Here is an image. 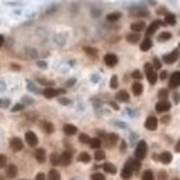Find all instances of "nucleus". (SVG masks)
<instances>
[{
  "label": "nucleus",
  "mask_w": 180,
  "mask_h": 180,
  "mask_svg": "<svg viewBox=\"0 0 180 180\" xmlns=\"http://www.w3.org/2000/svg\"><path fill=\"white\" fill-rule=\"evenodd\" d=\"M121 18V12H111V14L107 15V21L108 22H115Z\"/></svg>",
  "instance_id": "obj_29"
},
{
  "label": "nucleus",
  "mask_w": 180,
  "mask_h": 180,
  "mask_svg": "<svg viewBox=\"0 0 180 180\" xmlns=\"http://www.w3.org/2000/svg\"><path fill=\"white\" fill-rule=\"evenodd\" d=\"M25 140H27L28 146H31V147H35L38 144V136L33 132H27V133H25Z\"/></svg>",
  "instance_id": "obj_10"
},
{
  "label": "nucleus",
  "mask_w": 180,
  "mask_h": 180,
  "mask_svg": "<svg viewBox=\"0 0 180 180\" xmlns=\"http://www.w3.org/2000/svg\"><path fill=\"white\" fill-rule=\"evenodd\" d=\"M76 132H78V129H76V126H73V125H64V133L68 134V136H73V134H76Z\"/></svg>",
  "instance_id": "obj_22"
},
{
  "label": "nucleus",
  "mask_w": 180,
  "mask_h": 180,
  "mask_svg": "<svg viewBox=\"0 0 180 180\" xmlns=\"http://www.w3.org/2000/svg\"><path fill=\"white\" fill-rule=\"evenodd\" d=\"M61 176H60V172L56 169H51L49 172V180H60Z\"/></svg>",
  "instance_id": "obj_30"
},
{
  "label": "nucleus",
  "mask_w": 180,
  "mask_h": 180,
  "mask_svg": "<svg viewBox=\"0 0 180 180\" xmlns=\"http://www.w3.org/2000/svg\"><path fill=\"white\" fill-rule=\"evenodd\" d=\"M179 49H180V43H179Z\"/></svg>",
  "instance_id": "obj_55"
},
{
  "label": "nucleus",
  "mask_w": 180,
  "mask_h": 180,
  "mask_svg": "<svg viewBox=\"0 0 180 180\" xmlns=\"http://www.w3.org/2000/svg\"><path fill=\"white\" fill-rule=\"evenodd\" d=\"M144 69H146V75H147V79H148V82L151 83V85H155L157 80H158V75H157V72L154 71L152 64H148V62H147L146 65H144Z\"/></svg>",
  "instance_id": "obj_1"
},
{
  "label": "nucleus",
  "mask_w": 180,
  "mask_h": 180,
  "mask_svg": "<svg viewBox=\"0 0 180 180\" xmlns=\"http://www.w3.org/2000/svg\"><path fill=\"white\" fill-rule=\"evenodd\" d=\"M126 39L129 43L132 44H136V43H139V40H140V35L137 33V32H133V33H129L126 36Z\"/></svg>",
  "instance_id": "obj_24"
},
{
  "label": "nucleus",
  "mask_w": 180,
  "mask_h": 180,
  "mask_svg": "<svg viewBox=\"0 0 180 180\" xmlns=\"http://www.w3.org/2000/svg\"><path fill=\"white\" fill-rule=\"evenodd\" d=\"M92 180H105V176L102 173H93Z\"/></svg>",
  "instance_id": "obj_41"
},
{
  "label": "nucleus",
  "mask_w": 180,
  "mask_h": 180,
  "mask_svg": "<svg viewBox=\"0 0 180 180\" xmlns=\"http://www.w3.org/2000/svg\"><path fill=\"white\" fill-rule=\"evenodd\" d=\"M159 159L162 163H170L172 162V154L168 152V151H165V152H162L159 155Z\"/></svg>",
  "instance_id": "obj_26"
},
{
  "label": "nucleus",
  "mask_w": 180,
  "mask_h": 180,
  "mask_svg": "<svg viewBox=\"0 0 180 180\" xmlns=\"http://www.w3.org/2000/svg\"><path fill=\"white\" fill-rule=\"evenodd\" d=\"M111 88H112V89H117V88H118V78H117L115 75L111 78Z\"/></svg>",
  "instance_id": "obj_42"
},
{
  "label": "nucleus",
  "mask_w": 180,
  "mask_h": 180,
  "mask_svg": "<svg viewBox=\"0 0 180 180\" xmlns=\"http://www.w3.org/2000/svg\"><path fill=\"white\" fill-rule=\"evenodd\" d=\"M102 169H104V172L111 173V175H115V173H117V168H115V165H112L111 162H105L104 165H102Z\"/></svg>",
  "instance_id": "obj_25"
},
{
  "label": "nucleus",
  "mask_w": 180,
  "mask_h": 180,
  "mask_svg": "<svg viewBox=\"0 0 180 180\" xmlns=\"http://www.w3.org/2000/svg\"><path fill=\"white\" fill-rule=\"evenodd\" d=\"M58 101H60V104H64V105H69L71 104V100H68V98H64V97L58 98Z\"/></svg>",
  "instance_id": "obj_44"
},
{
  "label": "nucleus",
  "mask_w": 180,
  "mask_h": 180,
  "mask_svg": "<svg viewBox=\"0 0 180 180\" xmlns=\"http://www.w3.org/2000/svg\"><path fill=\"white\" fill-rule=\"evenodd\" d=\"M104 62H105V65H108V67H115L118 64V57L112 53H108V54H105V57H104Z\"/></svg>",
  "instance_id": "obj_9"
},
{
  "label": "nucleus",
  "mask_w": 180,
  "mask_h": 180,
  "mask_svg": "<svg viewBox=\"0 0 180 180\" xmlns=\"http://www.w3.org/2000/svg\"><path fill=\"white\" fill-rule=\"evenodd\" d=\"M151 46H152V42H151V39H150L148 36H147L146 39L140 43V50L141 51H148L151 49Z\"/></svg>",
  "instance_id": "obj_20"
},
{
  "label": "nucleus",
  "mask_w": 180,
  "mask_h": 180,
  "mask_svg": "<svg viewBox=\"0 0 180 180\" xmlns=\"http://www.w3.org/2000/svg\"><path fill=\"white\" fill-rule=\"evenodd\" d=\"M143 180H154V173H152V170H150V169L144 170V173H143Z\"/></svg>",
  "instance_id": "obj_34"
},
{
  "label": "nucleus",
  "mask_w": 180,
  "mask_h": 180,
  "mask_svg": "<svg viewBox=\"0 0 180 180\" xmlns=\"http://www.w3.org/2000/svg\"><path fill=\"white\" fill-rule=\"evenodd\" d=\"M35 158H36L38 162L43 163L44 161H46V151H44L43 148H38L36 151H35Z\"/></svg>",
  "instance_id": "obj_17"
},
{
  "label": "nucleus",
  "mask_w": 180,
  "mask_h": 180,
  "mask_svg": "<svg viewBox=\"0 0 180 180\" xmlns=\"http://www.w3.org/2000/svg\"><path fill=\"white\" fill-rule=\"evenodd\" d=\"M6 162H7V158H6V155H3V154H0V169L4 168Z\"/></svg>",
  "instance_id": "obj_43"
},
{
  "label": "nucleus",
  "mask_w": 180,
  "mask_h": 180,
  "mask_svg": "<svg viewBox=\"0 0 180 180\" xmlns=\"http://www.w3.org/2000/svg\"><path fill=\"white\" fill-rule=\"evenodd\" d=\"M129 15H130V17H133V18L148 17L150 11L147 10V8H144V7H139V6H136V7H132L129 10Z\"/></svg>",
  "instance_id": "obj_2"
},
{
  "label": "nucleus",
  "mask_w": 180,
  "mask_h": 180,
  "mask_svg": "<svg viewBox=\"0 0 180 180\" xmlns=\"http://www.w3.org/2000/svg\"><path fill=\"white\" fill-rule=\"evenodd\" d=\"M130 29L133 31V32L140 33L141 31L146 29V24H144V21H136V22H133V24L130 25Z\"/></svg>",
  "instance_id": "obj_15"
},
{
  "label": "nucleus",
  "mask_w": 180,
  "mask_h": 180,
  "mask_svg": "<svg viewBox=\"0 0 180 180\" xmlns=\"http://www.w3.org/2000/svg\"><path fill=\"white\" fill-rule=\"evenodd\" d=\"M22 108H24V105H22V104H18V105H15V107L14 108H12V111H21L22 110Z\"/></svg>",
  "instance_id": "obj_49"
},
{
  "label": "nucleus",
  "mask_w": 180,
  "mask_h": 180,
  "mask_svg": "<svg viewBox=\"0 0 180 180\" xmlns=\"http://www.w3.org/2000/svg\"><path fill=\"white\" fill-rule=\"evenodd\" d=\"M61 93H64L62 89H53V88H46L43 90V96L46 98H53V97H57L58 94H61Z\"/></svg>",
  "instance_id": "obj_4"
},
{
  "label": "nucleus",
  "mask_w": 180,
  "mask_h": 180,
  "mask_svg": "<svg viewBox=\"0 0 180 180\" xmlns=\"http://www.w3.org/2000/svg\"><path fill=\"white\" fill-rule=\"evenodd\" d=\"M130 165H132V169L133 170H139L140 169V159H129Z\"/></svg>",
  "instance_id": "obj_35"
},
{
  "label": "nucleus",
  "mask_w": 180,
  "mask_h": 180,
  "mask_svg": "<svg viewBox=\"0 0 180 180\" xmlns=\"http://www.w3.org/2000/svg\"><path fill=\"white\" fill-rule=\"evenodd\" d=\"M105 141H107V146L108 147H114L115 144L118 143V134H115V133L107 134V139H105Z\"/></svg>",
  "instance_id": "obj_18"
},
{
  "label": "nucleus",
  "mask_w": 180,
  "mask_h": 180,
  "mask_svg": "<svg viewBox=\"0 0 180 180\" xmlns=\"http://www.w3.org/2000/svg\"><path fill=\"white\" fill-rule=\"evenodd\" d=\"M10 147L12 151H21L24 148V143H22V140L18 139V137H12L10 140Z\"/></svg>",
  "instance_id": "obj_8"
},
{
  "label": "nucleus",
  "mask_w": 180,
  "mask_h": 180,
  "mask_svg": "<svg viewBox=\"0 0 180 180\" xmlns=\"http://www.w3.org/2000/svg\"><path fill=\"white\" fill-rule=\"evenodd\" d=\"M170 38H172V33H170V32H162V33L158 36V40L159 42H166V40H169Z\"/></svg>",
  "instance_id": "obj_32"
},
{
  "label": "nucleus",
  "mask_w": 180,
  "mask_h": 180,
  "mask_svg": "<svg viewBox=\"0 0 180 180\" xmlns=\"http://www.w3.org/2000/svg\"><path fill=\"white\" fill-rule=\"evenodd\" d=\"M169 86L173 89L180 86V71H176V72L172 73V76L169 79Z\"/></svg>",
  "instance_id": "obj_7"
},
{
  "label": "nucleus",
  "mask_w": 180,
  "mask_h": 180,
  "mask_svg": "<svg viewBox=\"0 0 180 180\" xmlns=\"http://www.w3.org/2000/svg\"><path fill=\"white\" fill-rule=\"evenodd\" d=\"M132 92H133L134 96H140L141 93H143V85H141L140 82H134L133 85H132Z\"/></svg>",
  "instance_id": "obj_21"
},
{
  "label": "nucleus",
  "mask_w": 180,
  "mask_h": 180,
  "mask_svg": "<svg viewBox=\"0 0 180 180\" xmlns=\"http://www.w3.org/2000/svg\"><path fill=\"white\" fill-rule=\"evenodd\" d=\"M155 110H157V112H159V114L168 112L170 110V102L168 100H161L158 104L155 105Z\"/></svg>",
  "instance_id": "obj_5"
},
{
  "label": "nucleus",
  "mask_w": 180,
  "mask_h": 180,
  "mask_svg": "<svg viewBox=\"0 0 180 180\" xmlns=\"http://www.w3.org/2000/svg\"><path fill=\"white\" fill-rule=\"evenodd\" d=\"M173 101H175V102L180 101V94H179V93H173Z\"/></svg>",
  "instance_id": "obj_48"
},
{
  "label": "nucleus",
  "mask_w": 180,
  "mask_h": 180,
  "mask_svg": "<svg viewBox=\"0 0 180 180\" xmlns=\"http://www.w3.org/2000/svg\"><path fill=\"white\" fill-rule=\"evenodd\" d=\"M73 82H75V80H73V79H72V80H68V83H67V86H72V85H73Z\"/></svg>",
  "instance_id": "obj_53"
},
{
  "label": "nucleus",
  "mask_w": 180,
  "mask_h": 180,
  "mask_svg": "<svg viewBox=\"0 0 180 180\" xmlns=\"http://www.w3.org/2000/svg\"><path fill=\"white\" fill-rule=\"evenodd\" d=\"M166 78H168V72H166V71H162V72H161V75H159V79L165 80Z\"/></svg>",
  "instance_id": "obj_46"
},
{
  "label": "nucleus",
  "mask_w": 180,
  "mask_h": 180,
  "mask_svg": "<svg viewBox=\"0 0 180 180\" xmlns=\"http://www.w3.org/2000/svg\"><path fill=\"white\" fill-rule=\"evenodd\" d=\"M132 76H133L134 79H137V80H139V79H141V72H140V71H133V73H132Z\"/></svg>",
  "instance_id": "obj_45"
},
{
  "label": "nucleus",
  "mask_w": 180,
  "mask_h": 180,
  "mask_svg": "<svg viewBox=\"0 0 180 180\" xmlns=\"http://www.w3.org/2000/svg\"><path fill=\"white\" fill-rule=\"evenodd\" d=\"M90 147H92V148H94V150H98L101 147V140L98 139V137H94V139H92L90 140Z\"/></svg>",
  "instance_id": "obj_27"
},
{
  "label": "nucleus",
  "mask_w": 180,
  "mask_h": 180,
  "mask_svg": "<svg viewBox=\"0 0 180 180\" xmlns=\"http://www.w3.org/2000/svg\"><path fill=\"white\" fill-rule=\"evenodd\" d=\"M111 105H112V107H114V108H115V110H118V105H117V104H115V102H111Z\"/></svg>",
  "instance_id": "obj_54"
},
{
  "label": "nucleus",
  "mask_w": 180,
  "mask_h": 180,
  "mask_svg": "<svg viewBox=\"0 0 180 180\" xmlns=\"http://www.w3.org/2000/svg\"><path fill=\"white\" fill-rule=\"evenodd\" d=\"M168 94H169L168 89H161L159 92H158V97L161 98V100H166V97H168Z\"/></svg>",
  "instance_id": "obj_39"
},
{
  "label": "nucleus",
  "mask_w": 180,
  "mask_h": 180,
  "mask_svg": "<svg viewBox=\"0 0 180 180\" xmlns=\"http://www.w3.org/2000/svg\"><path fill=\"white\" fill-rule=\"evenodd\" d=\"M94 158H96V161H102L105 158V152L102 150H97L94 154Z\"/></svg>",
  "instance_id": "obj_38"
},
{
  "label": "nucleus",
  "mask_w": 180,
  "mask_h": 180,
  "mask_svg": "<svg viewBox=\"0 0 180 180\" xmlns=\"http://www.w3.org/2000/svg\"><path fill=\"white\" fill-rule=\"evenodd\" d=\"M35 180H46V176H44L43 173H38L36 178H35Z\"/></svg>",
  "instance_id": "obj_47"
},
{
  "label": "nucleus",
  "mask_w": 180,
  "mask_h": 180,
  "mask_svg": "<svg viewBox=\"0 0 180 180\" xmlns=\"http://www.w3.org/2000/svg\"><path fill=\"white\" fill-rule=\"evenodd\" d=\"M117 100H118V101H122V102L129 101V93H128L126 90H121V92H118Z\"/></svg>",
  "instance_id": "obj_23"
},
{
  "label": "nucleus",
  "mask_w": 180,
  "mask_h": 180,
  "mask_svg": "<svg viewBox=\"0 0 180 180\" xmlns=\"http://www.w3.org/2000/svg\"><path fill=\"white\" fill-rule=\"evenodd\" d=\"M40 128L43 129V132H46V133H53L54 132V125L51 123L49 121H42L40 122Z\"/></svg>",
  "instance_id": "obj_16"
},
{
  "label": "nucleus",
  "mask_w": 180,
  "mask_h": 180,
  "mask_svg": "<svg viewBox=\"0 0 180 180\" xmlns=\"http://www.w3.org/2000/svg\"><path fill=\"white\" fill-rule=\"evenodd\" d=\"M17 173H18V169L15 165H8L7 169H6V175H7V178H10V179H14L15 176H17Z\"/></svg>",
  "instance_id": "obj_19"
},
{
  "label": "nucleus",
  "mask_w": 180,
  "mask_h": 180,
  "mask_svg": "<svg viewBox=\"0 0 180 180\" xmlns=\"http://www.w3.org/2000/svg\"><path fill=\"white\" fill-rule=\"evenodd\" d=\"M50 161H51V163H53V165H60L61 163V159H60V155L58 154H51V157H50Z\"/></svg>",
  "instance_id": "obj_33"
},
{
  "label": "nucleus",
  "mask_w": 180,
  "mask_h": 180,
  "mask_svg": "<svg viewBox=\"0 0 180 180\" xmlns=\"http://www.w3.org/2000/svg\"><path fill=\"white\" fill-rule=\"evenodd\" d=\"M165 22L168 25H175L176 24V17L175 14H172V12H168V14L165 15Z\"/></svg>",
  "instance_id": "obj_28"
},
{
  "label": "nucleus",
  "mask_w": 180,
  "mask_h": 180,
  "mask_svg": "<svg viewBox=\"0 0 180 180\" xmlns=\"http://www.w3.org/2000/svg\"><path fill=\"white\" fill-rule=\"evenodd\" d=\"M169 121H170V117H168V115H166V117H162V122H163V123H168Z\"/></svg>",
  "instance_id": "obj_50"
},
{
  "label": "nucleus",
  "mask_w": 180,
  "mask_h": 180,
  "mask_svg": "<svg viewBox=\"0 0 180 180\" xmlns=\"http://www.w3.org/2000/svg\"><path fill=\"white\" fill-rule=\"evenodd\" d=\"M85 53L90 57H97V50L93 49V47H85Z\"/></svg>",
  "instance_id": "obj_36"
},
{
  "label": "nucleus",
  "mask_w": 180,
  "mask_h": 180,
  "mask_svg": "<svg viewBox=\"0 0 180 180\" xmlns=\"http://www.w3.org/2000/svg\"><path fill=\"white\" fill-rule=\"evenodd\" d=\"M152 67H154V69H161V67H162V62L159 61V58H154V61H152Z\"/></svg>",
  "instance_id": "obj_40"
},
{
  "label": "nucleus",
  "mask_w": 180,
  "mask_h": 180,
  "mask_svg": "<svg viewBox=\"0 0 180 180\" xmlns=\"http://www.w3.org/2000/svg\"><path fill=\"white\" fill-rule=\"evenodd\" d=\"M134 154H136V158H137V159H143V158H146V155H147V143H146V141L141 140L140 143L137 144Z\"/></svg>",
  "instance_id": "obj_3"
},
{
  "label": "nucleus",
  "mask_w": 180,
  "mask_h": 180,
  "mask_svg": "<svg viewBox=\"0 0 180 180\" xmlns=\"http://www.w3.org/2000/svg\"><path fill=\"white\" fill-rule=\"evenodd\" d=\"M78 159L80 161V162H86V163H88V162H90L92 157H90L88 152H80V154H79V157H78Z\"/></svg>",
  "instance_id": "obj_31"
},
{
  "label": "nucleus",
  "mask_w": 180,
  "mask_h": 180,
  "mask_svg": "<svg viewBox=\"0 0 180 180\" xmlns=\"http://www.w3.org/2000/svg\"><path fill=\"white\" fill-rule=\"evenodd\" d=\"M175 180H179V179H175Z\"/></svg>",
  "instance_id": "obj_56"
},
{
  "label": "nucleus",
  "mask_w": 180,
  "mask_h": 180,
  "mask_svg": "<svg viewBox=\"0 0 180 180\" xmlns=\"http://www.w3.org/2000/svg\"><path fill=\"white\" fill-rule=\"evenodd\" d=\"M144 126H146L148 130H155L157 128H158V119H157L155 117H148L146 121V123H144Z\"/></svg>",
  "instance_id": "obj_12"
},
{
  "label": "nucleus",
  "mask_w": 180,
  "mask_h": 180,
  "mask_svg": "<svg viewBox=\"0 0 180 180\" xmlns=\"http://www.w3.org/2000/svg\"><path fill=\"white\" fill-rule=\"evenodd\" d=\"M132 175H133V169H132L130 162L128 161V163L123 166V169H122L121 176H122V179H123V180H129L132 178Z\"/></svg>",
  "instance_id": "obj_6"
},
{
  "label": "nucleus",
  "mask_w": 180,
  "mask_h": 180,
  "mask_svg": "<svg viewBox=\"0 0 180 180\" xmlns=\"http://www.w3.org/2000/svg\"><path fill=\"white\" fill-rule=\"evenodd\" d=\"M60 159H61V165L68 166L71 163V161H72V154H71V151H64V152L60 155Z\"/></svg>",
  "instance_id": "obj_14"
},
{
  "label": "nucleus",
  "mask_w": 180,
  "mask_h": 180,
  "mask_svg": "<svg viewBox=\"0 0 180 180\" xmlns=\"http://www.w3.org/2000/svg\"><path fill=\"white\" fill-rule=\"evenodd\" d=\"M161 25H162V21H159V20H155V21L151 22L150 27L147 28V31H146V32H147V36H151L152 33H155L157 29H158Z\"/></svg>",
  "instance_id": "obj_13"
},
{
  "label": "nucleus",
  "mask_w": 180,
  "mask_h": 180,
  "mask_svg": "<svg viewBox=\"0 0 180 180\" xmlns=\"http://www.w3.org/2000/svg\"><path fill=\"white\" fill-rule=\"evenodd\" d=\"M3 43H4V38H3L2 35H0V47L3 46Z\"/></svg>",
  "instance_id": "obj_52"
},
{
  "label": "nucleus",
  "mask_w": 180,
  "mask_h": 180,
  "mask_svg": "<svg viewBox=\"0 0 180 180\" xmlns=\"http://www.w3.org/2000/svg\"><path fill=\"white\" fill-rule=\"evenodd\" d=\"M175 150H176V152H180V139H179V141L176 143V147H175Z\"/></svg>",
  "instance_id": "obj_51"
},
{
  "label": "nucleus",
  "mask_w": 180,
  "mask_h": 180,
  "mask_svg": "<svg viewBox=\"0 0 180 180\" xmlns=\"http://www.w3.org/2000/svg\"><path fill=\"white\" fill-rule=\"evenodd\" d=\"M178 58H179V50H173L172 53H169V54H166V56H163V62H166V64H173Z\"/></svg>",
  "instance_id": "obj_11"
},
{
  "label": "nucleus",
  "mask_w": 180,
  "mask_h": 180,
  "mask_svg": "<svg viewBox=\"0 0 180 180\" xmlns=\"http://www.w3.org/2000/svg\"><path fill=\"white\" fill-rule=\"evenodd\" d=\"M90 140H92V139H90L88 134H85V133L79 134V141H80L82 144H89V143H90Z\"/></svg>",
  "instance_id": "obj_37"
}]
</instances>
